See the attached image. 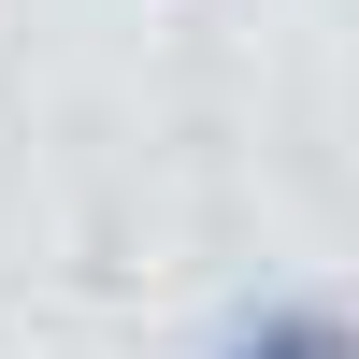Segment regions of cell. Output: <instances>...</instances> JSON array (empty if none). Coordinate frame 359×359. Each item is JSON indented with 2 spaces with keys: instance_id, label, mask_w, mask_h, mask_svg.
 Instances as JSON below:
<instances>
[{
  "instance_id": "cell-1",
  "label": "cell",
  "mask_w": 359,
  "mask_h": 359,
  "mask_svg": "<svg viewBox=\"0 0 359 359\" xmlns=\"http://www.w3.org/2000/svg\"><path fill=\"white\" fill-rule=\"evenodd\" d=\"M201 359H359V302H316V287H273V302H245Z\"/></svg>"
}]
</instances>
